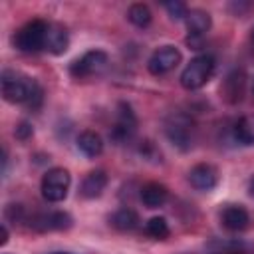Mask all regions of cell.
<instances>
[{
    "label": "cell",
    "mask_w": 254,
    "mask_h": 254,
    "mask_svg": "<svg viewBox=\"0 0 254 254\" xmlns=\"http://www.w3.org/2000/svg\"><path fill=\"white\" fill-rule=\"evenodd\" d=\"M189 183L196 189V190H212L218 183V175H216V169L212 165H206V163H200L196 167L190 169L189 173Z\"/></svg>",
    "instance_id": "10"
},
{
    "label": "cell",
    "mask_w": 254,
    "mask_h": 254,
    "mask_svg": "<svg viewBox=\"0 0 254 254\" xmlns=\"http://www.w3.org/2000/svg\"><path fill=\"white\" fill-rule=\"evenodd\" d=\"M16 135H18L20 139H26V137H30V135H32V127H30L28 123H20V125H18V129H16Z\"/></svg>",
    "instance_id": "22"
},
{
    "label": "cell",
    "mask_w": 254,
    "mask_h": 254,
    "mask_svg": "<svg viewBox=\"0 0 254 254\" xmlns=\"http://www.w3.org/2000/svg\"><path fill=\"white\" fill-rule=\"evenodd\" d=\"M250 194H252V196H254V179H252V181H250Z\"/></svg>",
    "instance_id": "24"
},
{
    "label": "cell",
    "mask_w": 254,
    "mask_h": 254,
    "mask_svg": "<svg viewBox=\"0 0 254 254\" xmlns=\"http://www.w3.org/2000/svg\"><path fill=\"white\" fill-rule=\"evenodd\" d=\"M105 185H107V175H105V171L97 169V171H91V173L85 175L79 192L85 198H95V196H99L103 192Z\"/></svg>",
    "instance_id": "13"
},
{
    "label": "cell",
    "mask_w": 254,
    "mask_h": 254,
    "mask_svg": "<svg viewBox=\"0 0 254 254\" xmlns=\"http://www.w3.org/2000/svg\"><path fill=\"white\" fill-rule=\"evenodd\" d=\"M6 242H8V230L2 224V228H0V244H6Z\"/></svg>",
    "instance_id": "23"
},
{
    "label": "cell",
    "mask_w": 254,
    "mask_h": 254,
    "mask_svg": "<svg viewBox=\"0 0 254 254\" xmlns=\"http://www.w3.org/2000/svg\"><path fill=\"white\" fill-rule=\"evenodd\" d=\"M165 133L173 145L179 149H189L194 139V123L185 113H173L165 123Z\"/></svg>",
    "instance_id": "5"
},
{
    "label": "cell",
    "mask_w": 254,
    "mask_h": 254,
    "mask_svg": "<svg viewBox=\"0 0 254 254\" xmlns=\"http://www.w3.org/2000/svg\"><path fill=\"white\" fill-rule=\"evenodd\" d=\"M77 149H79L85 157L93 159V157L101 155V151H103V141H101V137H99L95 131H83V133L77 137Z\"/></svg>",
    "instance_id": "16"
},
{
    "label": "cell",
    "mask_w": 254,
    "mask_h": 254,
    "mask_svg": "<svg viewBox=\"0 0 254 254\" xmlns=\"http://www.w3.org/2000/svg\"><path fill=\"white\" fill-rule=\"evenodd\" d=\"M252 40H254V30H252Z\"/></svg>",
    "instance_id": "27"
},
{
    "label": "cell",
    "mask_w": 254,
    "mask_h": 254,
    "mask_svg": "<svg viewBox=\"0 0 254 254\" xmlns=\"http://www.w3.org/2000/svg\"><path fill=\"white\" fill-rule=\"evenodd\" d=\"M252 93H254V83H252Z\"/></svg>",
    "instance_id": "26"
},
{
    "label": "cell",
    "mask_w": 254,
    "mask_h": 254,
    "mask_svg": "<svg viewBox=\"0 0 254 254\" xmlns=\"http://www.w3.org/2000/svg\"><path fill=\"white\" fill-rule=\"evenodd\" d=\"M54 254H69V252H54Z\"/></svg>",
    "instance_id": "25"
},
{
    "label": "cell",
    "mask_w": 254,
    "mask_h": 254,
    "mask_svg": "<svg viewBox=\"0 0 254 254\" xmlns=\"http://www.w3.org/2000/svg\"><path fill=\"white\" fill-rule=\"evenodd\" d=\"M127 18L137 28H147L151 24V20H153V14H151V10H149L147 4H133L127 10Z\"/></svg>",
    "instance_id": "18"
},
{
    "label": "cell",
    "mask_w": 254,
    "mask_h": 254,
    "mask_svg": "<svg viewBox=\"0 0 254 254\" xmlns=\"http://www.w3.org/2000/svg\"><path fill=\"white\" fill-rule=\"evenodd\" d=\"M181 64V52L175 46H161L159 50H155L147 62V67L153 75H163L169 73L171 69H175Z\"/></svg>",
    "instance_id": "7"
},
{
    "label": "cell",
    "mask_w": 254,
    "mask_h": 254,
    "mask_svg": "<svg viewBox=\"0 0 254 254\" xmlns=\"http://www.w3.org/2000/svg\"><path fill=\"white\" fill-rule=\"evenodd\" d=\"M2 95L6 101H12V103H34V99L40 101L42 97V91L38 87V83L24 75V73H18V71H10L6 69L2 73Z\"/></svg>",
    "instance_id": "1"
},
{
    "label": "cell",
    "mask_w": 254,
    "mask_h": 254,
    "mask_svg": "<svg viewBox=\"0 0 254 254\" xmlns=\"http://www.w3.org/2000/svg\"><path fill=\"white\" fill-rule=\"evenodd\" d=\"M46 34H48V22L44 20H32L28 24H24L16 36H14V46L20 52H28V54H36L46 50Z\"/></svg>",
    "instance_id": "2"
},
{
    "label": "cell",
    "mask_w": 254,
    "mask_h": 254,
    "mask_svg": "<svg viewBox=\"0 0 254 254\" xmlns=\"http://www.w3.org/2000/svg\"><path fill=\"white\" fill-rule=\"evenodd\" d=\"M109 222L119 230H133L139 226V214L133 208H119L117 212L111 214Z\"/></svg>",
    "instance_id": "17"
},
{
    "label": "cell",
    "mask_w": 254,
    "mask_h": 254,
    "mask_svg": "<svg viewBox=\"0 0 254 254\" xmlns=\"http://www.w3.org/2000/svg\"><path fill=\"white\" fill-rule=\"evenodd\" d=\"M69 46V36L67 30L60 24H48V34H46V52L50 54H64Z\"/></svg>",
    "instance_id": "12"
},
{
    "label": "cell",
    "mask_w": 254,
    "mask_h": 254,
    "mask_svg": "<svg viewBox=\"0 0 254 254\" xmlns=\"http://www.w3.org/2000/svg\"><path fill=\"white\" fill-rule=\"evenodd\" d=\"M187 30L190 36H202L210 30V14L204 10H189L187 18H185Z\"/></svg>",
    "instance_id": "15"
},
{
    "label": "cell",
    "mask_w": 254,
    "mask_h": 254,
    "mask_svg": "<svg viewBox=\"0 0 254 254\" xmlns=\"http://www.w3.org/2000/svg\"><path fill=\"white\" fill-rule=\"evenodd\" d=\"M234 135L240 143L244 145H254V115H246L242 117L236 125H234Z\"/></svg>",
    "instance_id": "19"
},
{
    "label": "cell",
    "mask_w": 254,
    "mask_h": 254,
    "mask_svg": "<svg viewBox=\"0 0 254 254\" xmlns=\"http://www.w3.org/2000/svg\"><path fill=\"white\" fill-rule=\"evenodd\" d=\"M165 8H167V12L171 14V18H175V20H181V18H187V14H189V10H187V6L183 4V2H165Z\"/></svg>",
    "instance_id": "21"
},
{
    "label": "cell",
    "mask_w": 254,
    "mask_h": 254,
    "mask_svg": "<svg viewBox=\"0 0 254 254\" xmlns=\"http://www.w3.org/2000/svg\"><path fill=\"white\" fill-rule=\"evenodd\" d=\"M137 127V119L135 113L131 111V107L127 103H119V113H117V121L111 129V139L117 143H123L127 139H131V135L135 133Z\"/></svg>",
    "instance_id": "8"
},
{
    "label": "cell",
    "mask_w": 254,
    "mask_h": 254,
    "mask_svg": "<svg viewBox=\"0 0 254 254\" xmlns=\"http://www.w3.org/2000/svg\"><path fill=\"white\" fill-rule=\"evenodd\" d=\"M145 230H147L149 236H153V238H157V240H163V238L169 236V224H167V220H165L163 216H153V218H149Z\"/></svg>",
    "instance_id": "20"
},
{
    "label": "cell",
    "mask_w": 254,
    "mask_h": 254,
    "mask_svg": "<svg viewBox=\"0 0 254 254\" xmlns=\"http://www.w3.org/2000/svg\"><path fill=\"white\" fill-rule=\"evenodd\" d=\"M71 177L64 167H54L42 177V196L48 202H62L67 196Z\"/></svg>",
    "instance_id": "4"
},
{
    "label": "cell",
    "mask_w": 254,
    "mask_h": 254,
    "mask_svg": "<svg viewBox=\"0 0 254 254\" xmlns=\"http://www.w3.org/2000/svg\"><path fill=\"white\" fill-rule=\"evenodd\" d=\"M214 73V60L210 56H196L192 58L181 73V85L189 91L200 89Z\"/></svg>",
    "instance_id": "3"
},
{
    "label": "cell",
    "mask_w": 254,
    "mask_h": 254,
    "mask_svg": "<svg viewBox=\"0 0 254 254\" xmlns=\"http://www.w3.org/2000/svg\"><path fill=\"white\" fill-rule=\"evenodd\" d=\"M220 222L224 228H228L232 232H240L250 226L252 218H250V212L242 204H228L220 212Z\"/></svg>",
    "instance_id": "9"
},
{
    "label": "cell",
    "mask_w": 254,
    "mask_h": 254,
    "mask_svg": "<svg viewBox=\"0 0 254 254\" xmlns=\"http://www.w3.org/2000/svg\"><path fill=\"white\" fill-rule=\"evenodd\" d=\"M107 54L101 52V50H91L87 54H83L81 58H77L71 65H69V73L73 77H89V75H95L99 71H103L107 67Z\"/></svg>",
    "instance_id": "6"
},
{
    "label": "cell",
    "mask_w": 254,
    "mask_h": 254,
    "mask_svg": "<svg viewBox=\"0 0 254 254\" xmlns=\"http://www.w3.org/2000/svg\"><path fill=\"white\" fill-rule=\"evenodd\" d=\"M30 224L38 230H44V232L46 230H64V228L71 226V216L67 212H62V210H52V212L38 214Z\"/></svg>",
    "instance_id": "11"
},
{
    "label": "cell",
    "mask_w": 254,
    "mask_h": 254,
    "mask_svg": "<svg viewBox=\"0 0 254 254\" xmlns=\"http://www.w3.org/2000/svg\"><path fill=\"white\" fill-rule=\"evenodd\" d=\"M167 198H169V190L159 183H149L141 189V200L147 208H159L167 202Z\"/></svg>",
    "instance_id": "14"
}]
</instances>
